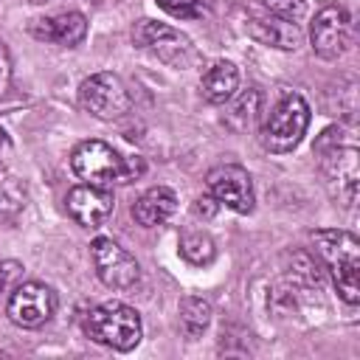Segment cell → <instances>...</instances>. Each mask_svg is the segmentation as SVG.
Returning <instances> with one entry per match:
<instances>
[{
  "label": "cell",
  "mask_w": 360,
  "mask_h": 360,
  "mask_svg": "<svg viewBox=\"0 0 360 360\" xmlns=\"http://www.w3.org/2000/svg\"><path fill=\"white\" fill-rule=\"evenodd\" d=\"M70 166H73L76 177H82L84 183H93V186L132 183L146 172L143 158H138V155L124 158L104 141H82L70 155Z\"/></svg>",
  "instance_id": "cell-1"
},
{
  "label": "cell",
  "mask_w": 360,
  "mask_h": 360,
  "mask_svg": "<svg viewBox=\"0 0 360 360\" xmlns=\"http://www.w3.org/2000/svg\"><path fill=\"white\" fill-rule=\"evenodd\" d=\"M312 242L318 256L323 259V264L332 273V281L338 287V295L346 304H357L360 301V284H357V273H360V242L354 239V233L349 231H312Z\"/></svg>",
  "instance_id": "cell-2"
},
{
  "label": "cell",
  "mask_w": 360,
  "mask_h": 360,
  "mask_svg": "<svg viewBox=\"0 0 360 360\" xmlns=\"http://www.w3.org/2000/svg\"><path fill=\"white\" fill-rule=\"evenodd\" d=\"M315 155H318L323 177L329 183H338V200L352 205L354 194H357V146H354V138L340 127H329L315 141Z\"/></svg>",
  "instance_id": "cell-3"
},
{
  "label": "cell",
  "mask_w": 360,
  "mask_h": 360,
  "mask_svg": "<svg viewBox=\"0 0 360 360\" xmlns=\"http://www.w3.org/2000/svg\"><path fill=\"white\" fill-rule=\"evenodd\" d=\"M84 332L101 346H110L115 352H129L141 343L143 326H141V315L132 307L121 301H110L87 312Z\"/></svg>",
  "instance_id": "cell-4"
},
{
  "label": "cell",
  "mask_w": 360,
  "mask_h": 360,
  "mask_svg": "<svg viewBox=\"0 0 360 360\" xmlns=\"http://www.w3.org/2000/svg\"><path fill=\"white\" fill-rule=\"evenodd\" d=\"M309 127V104L298 93H284L262 124V146L273 155L292 152Z\"/></svg>",
  "instance_id": "cell-5"
},
{
  "label": "cell",
  "mask_w": 360,
  "mask_h": 360,
  "mask_svg": "<svg viewBox=\"0 0 360 360\" xmlns=\"http://www.w3.org/2000/svg\"><path fill=\"white\" fill-rule=\"evenodd\" d=\"M79 101L90 115L101 121H115L127 115L132 104L124 82L115 73H93L90 79H84L79 87Z\"/></svg>",
  "instance_id": "cell-6"
},
{
  "label": "cell",
  "mask_w": 360,
  "mask_h": 360,
  "mask_svg": "<svg viewBox=\"0 0 360 360\" xmlns=\"http://www.w3.org/2000/svg\"><path fill=\"white\" fill-rule=\"evenodd\" d=\"M205 183H208L211 197L219 205H228L236 214H250L253 211L256 197H253V180H250L248 169H242L236 163H222V166H214L208 172Z\"/></svg>",
  "instance_id": "cell-7"
},
{
  "label": "cell",
  "mask_w": 360,
  "mask_h": 360,
  "mask_svg": "<svg viewBox=\"0 0 360 360\" xmlns=\"http://www.w3.org/2000/svg\"><path fill=\"white\" fill-rule=\"evenodd\" d=\"M53 309H56V292L48 284H39V281L20 284L11 292L8 307H6L11 323H17L22 329H37V326L48 323Z\"/></svg>",
  "instance_id": "cell-8"
},
{
  "label": "cell",
  "mask_w": 360,
  "mask_h": 360,
  "mask_svg": "<svg viewBox=\"0 0 360 360\" xmlns=\"http://www.w3.org/2000/svg\"><path fill=\"white\" fill-rule=\"evenodd\" d=\"M132 39L141 45V48H146V51H152L158 59H163V62H169V65H186L188 59H191V39L186 37V34H180L177 28H172V25H166V22H155V20H141V22H135V28H132Z\"/></svg>",
  "instance_id": "cell-9"
},
{
  "label": "cell",
  "mask_w": 360,
  "mask_h": 360,
  "mask_svg": "<svg viewBox=\"0 0 360 360\" xmlns=\"http://www.w3.org/2000/svg\"><path fill=\"white\" fill-rule=\"evenodd\" d=\"M90 256H93L96 276L101 278V284H107L112 290H129L141 276L138 262L118 242H112L107 236H98L90 245Z\"/></svg>",
  "instance_id": "cell-10"
},
{
  "label": "cell",
  "mask_w": 360,
  "mask_h": 360,
  "mask_svg": "<svg viewBox=\"0 0 360 360\" xmlns=\"http://www.w3.org/2000/svg\"><path fill=\"white\" fill-rule=\"evenodd\" d=\"M349 34H352V20H349L346 8L335 6V3L323 6L309 25L312 51L323 59H338L349 45Z\"/></svg>",
  "instance_id": "cell-11"
},
{
  "label": "cell",
  "mask_w": 360,
  "mask_h": 360,
  "mask_svg": "<svg viewBox=\"0 0 360 360\" xmlns=\"http://www.w3.org/2000/svg\"><path fill=\"white\" fill-rule=\"evenodd\" d=\"M112 191L107 186H93V183H82L73 186L68 191V214L82 225V228H98L107 222V217L112 214Z\"/></svg>",
  "instance_id": "cell-12"
},
{
  "label": "cell",
  "mask_w": 360,
  "mask_h": 360,
  "mask_svg": "<svg viewBox=\"0 0 360 360\" xmlns=\"http://www.w3.org/2000/svg\"><path fill=\"white\" fill-rule=\"evenodd\" d=\"M245 31L248 37H253L256 42L262 45H273V48H281V51H290L301 42V31H298V22H287V20H278L273 14H250L245 20Z\"/></svg>",
  "instance_id": "cell-13"
},
{
  "label": "cell",
  "mask_w": 360,
  "mask_h": 360,
  "mask_svg": "<svg viewBox=\"0 0 360 360\" xmlns=\"http://www.w3.org/2000/svg\"><path fill=\"white\" fill-rule=\"evenodd\" d=\"M31 34H34L37 39L73 48V45H79V42L87 37V20H84V14H79V11H65V14H56V17L37 20V22L31 25Z\"/></svg>",
  "instance_id": "cell-14"
},
{
  "label": "cell",
  "mask_w": 360,
  "mask_h": 360,
  "mask_svg": "<svg viewBox=\"0 0 360 360\" xmlns=\"http://www.w3.org/2000/svg\"><path fill=\"white\" fill-rule=\"evenodd\" d=\"M174 208H177V194L166 186H155L138 197V202L132 205V217L138 225L155 228V225H163L174 214Z\"/></svg>",
  "instance_id": "cell-15"
},
{
  "label": "cell",
  "mask_w": 360,
  "mask_h": 360,
  "mask_svg": "<svg viewBox=\"0 0 360 360\" xmlns=\"http://www.w3.org/2000/svg\"><path fill=\"white\" fill-rule=\"evenodd\" d=\"M236 84H239V70L233 62L228 59H219L214 62L202 79H200V90H202V98L211 101V104H225L233 93H236Z\"/></svg>",
  "instance_id": "cell-16"
},
{
  "label": "cell",
  "mask_w": 360,
  "mask_h": 360,
  "mask_svg": "<svg viewBox=\"0 0 360 360\" xmlns=\"http://www.w3.org/2000/svg\"><path fill=\"white\" fill-rule=\"evenodd\" d=\"M180 253H183L186 262L200 267V264H211L214 262L217 245H214V239L205 231H186L180 236Z\"/></svg>",
  "instance_id": "cell-17"
},
{
  "label": "cell",
  "mask_w": 360,
  "mask_h": 360,
  "mask_svg": "<svg viewBox=\"0 0 360 360\" xmlns=\"http://www.w3.org/2000/svg\"><path fill=\"white\" fill-rule=\"evenodd\" d=\"M211 321V304L205 298H197V295H188L180 301V323L186 329L188 338H197Z\"/></svg>",
  "instance_id": "cell-18"
},
{
  "label": "cell",
  "mask_w": 360,
  "mask_h": 360,
  "mask_svg": "<svg viewBox=\"0 0 360 360\" xmlns=\"http://www.w3.org/2000/svg\"><path fill=\"white\" fill-rule=\"evenodd\" d=\"M259 93L256 90H248V93H242L236 101H233V107H231V112H228V124L233 127V129H248L250 124H253V118H256V112H259Z\"/></svg>",
  "instance_id": "cell-19"
},
{
  "label": "cell",
  "mask_w": 360,
  "mask_h": 360,
  "mask_svg": "<svg viewBox=\"0 0 360 360\" xmlns=\"http://www.w3.org/2000/svg\"><path fill=\"white\" fill-rule=\"evenodd\" d=\"M264 11L278 20L298 22L307 14V0H264Z\"/></svg>",
  "instance_id": "cell-20"
},
{
  "label": "cell",
  "mask_w": 360,
  "mask_h": 360,
  "mask_svg": "<svg viewBox=\"0 0 360 360\" xmlns=\"http://www.w3.org/2000/svg\"><path fill=\"white\" fill-rule=\"evenodd\" d=\"M158 6L177 20H200L205 14L202 0H158Z\"/></svg>",
  "instance_id": "cell-21"
},
{
  "label": "cell",
  "mask_w": 360,
  "mask_h": 360,
  "mask_svg": "<svg viewBox=\"0 0 360 360\" xmlns=\"http://www.w3.org/2000/svg\"><path fill=\"white\" fill-rule=\"evenodd\" d=\"M8 82H11V62H8V51H6L3 42H0V98L6 96Z\"/></svg>",
  "instance_id": "cell-22"
},
{
  "label": "cell",
  "mask_w": 360,
  "mask_h": 360,
  "mask_svg": "<svg viewBox=\"0 0 360 360\" xmlns=\"http://www.w3.org/2000/svg\"><path fill=\"white\" fill-rule=\"evenodd\" d=\"M217 200L214 197H200L197 202H194V214L197 217H214V211H217Z\"/></svg>",
  "instance_id": "cell-23"
},
{
  "label": "cell",
  "mask_w": 360,
  "mask_h": 360,
  "mask_svg": "<svg viewBox=\"0 0 360 360\" xmlns=\"http://www.w3.org/2000/svg\"><path fill=\"white\" fill-rule=\"evenodd\" d=\"M14 264H6V262H0V292L8 287V281H11V276H14V270H11Z\"/></svg>",
  "instance_id": "cell-24"
},
{
  "label": "cell",
  "mask_w": 360,
  "mask_h": 360,
  "mask_svg": "<svg viewBox=\"0 0 360 360\" xmlns=\"http://www.w3.org/2000/svg\"><path fill=\"white\" fill-rule=\"evenodd\" d=\"M0 149H8V135L0 129Z\"/></svg>",
  "instance_id": "cell-25"
}]
</instances>
